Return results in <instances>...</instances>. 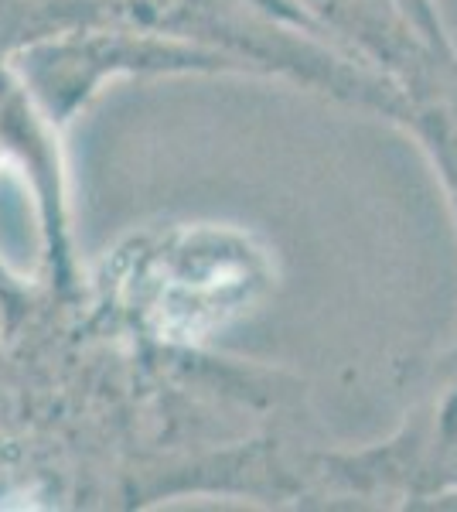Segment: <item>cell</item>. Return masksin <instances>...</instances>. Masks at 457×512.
<instances>
[{
    "label": "cell",
    "mask_w": 457,
    "mask_h": 512,
    "mask_svg": "<svg viewBox=\"0 0 457 512\" xmlns=\"http://www.w3.org/2000/svg\"><path fill=\"white\" fill-rule=\"evenodd\" d=\"M256 280L253 253L226 250L215 236H191L188 246L171 250L154 277V311L171 332H202L236 311Z\"/></svg>",
    "instance_id": "1"
}]
</instances>
